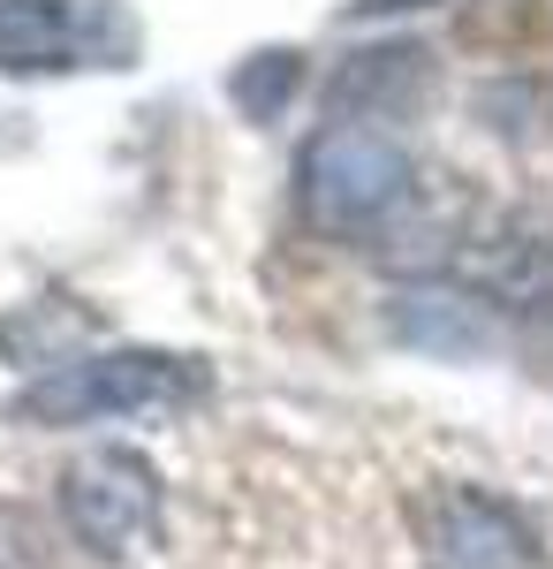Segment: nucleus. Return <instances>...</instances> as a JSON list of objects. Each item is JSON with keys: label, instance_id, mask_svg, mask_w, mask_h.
I'll list each match as a JSON object with an SVG mask.
<instances>
[{"label": "nucleus", "instance_id": "obj_1", "mask_svg": "<svg viewBox=\"0 0 553 569\" xmlns=\"http://www.w3.org/2000/svg\"><path fill=\"white\" fill-rule=\"evenodd\" d=\"M205 388L198 357H168V350H99V357H69L39 372L31 388L8 402L16 426H99V418H152V410H182Z\"/></svg>", "mask_w": 553, "mask_h": 569}, {"label": "nucleus", "instance_id": "obj_2", "mask_svg": "<svg viewBox=\"0 0 553 569\" xmlns=\"http://www.w3.org/2000/svg\"><path fill=\"white\" fill-rule=\"evenodd\" d=\"M410 190H418V160L372 122H326L296 160L303 220L319 236H341V243L380 236L386 220L410 206Z\"/></svg>", "mask_w": 553, "mask_h": 569}, {"label": "nucleus", "instance_id": "obj_3", "mask_svg": "<svg viewBox=\"0 0 553 569\" xmlns=\"http://www.w3.org/2000/svg\"><path fill=\"white\" fill-rule=\"evenodd\" d=\"M137 16L122 0H0V77L129 69Z\"/></svg>", "mask_w": 553, "mask_h": 569}, {"label": "nucleus", "instance_id": "obj_4", "mask_svg": "<svg viewBox=\"0 0 553 569\" xmlns=\"http://www.w3.org/2000/svg\"><path fill=\"white\" fill-rule=\"evenodd\" d=\"M61 517L91 555H129L160 525V479L137 448H91L61 471Z\"/></svg>", "mask_w": 553, "mask_h": 569}, {"label": "nucleus", "instance_id": "obj_5", "mask_svg": "<svg viewBox=\"0 0 553 569\" xmlns=\"http://www.w3.org/2000/svg\"><path fill=\"white\" fill-rule=\"evenodd\" d=\"M418 539H425V569H539V531L523 525V509L477 486L432 493Z\"/></svg>", "mask_w": 553, "mask_h": 569}, {"label": "nucleus", "instance_id": "obj_6", "mask_svg": "<svg viewBox=\"0 0 553 569\" xmlns=\"http://www.w3.org/2000/svg\"><path fill=\"white\" fill-rule=\"evenodd\" d=\"M296 77H303L296 53H258V61L235 69V84H228V91H235V107H243L251 122H281V107H289Z\"/></svg>", "mask_w": 553, "mask_h": 569}]
</instances>
